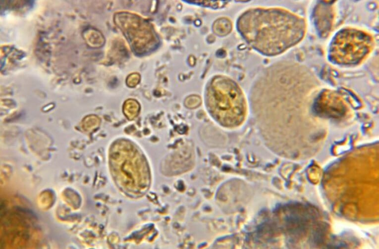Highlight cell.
<instances>
[{
	"instance_id": "obj_1",
	"label": "cell",
	"mask_w": 379,
	"mask_h": 249,
	"mask_svg": "<svg viewBox=\"0 0 379 249\" xmlns=\"http://www.w3.org/2000/svg\"><path fill=\"white\" fill-rule=\"evenodd\" d=\"M236 29L243 39L260 54H279L298 43L303 37L304 20L278 7H253L242 13Z\"/></svg>"
},
{
	"instance_id": "obj_2",
	"label": "cell",
	"mask_w": 379,
	"mask_h": 249,
	"mask_svg": "<svg viewBox=\"0 0 379 249\" xmlns=\"http://www.w3.org/2000/svg\"><path fill=\"white\" fill-rule=\"evenodd\" d=\"M204 100L210 116L221 127L237 129L245 122L248 100L240 86L230 77L222 74L211 77L205 87Z\"/></svg>"
},
{
	"instance_id": "obj_3",
	"label": "cell",
	"mask_w": 379,
	"mask_h": 249,
	"mask_svg": "<svg viewBox=\"0 0 379 249\" xmlns=\"http://www.w3.org/2000/svg\"><path fill=\"white\" fill-rule=\"evenodd\" d=\"M372 37L363 31L345 29L339 31L332 40L329 52L330 59L338 64L357 63L370 52Z\"/></svg>"
},
{
	"instance_id": "obj_4",
	"label": "cell",
	"mask_w": 379,
	"mask_h": 249,
	"mask_svg": "<svg viewBox=\"0 0 379 249\" xmlns=\"http://www.w3.org/2000/svg\"><path fill=\"white\" fill-rule=\"evenodd\" d=\"M323 14H316V21L317 26L319 27L321 34H325L330 29V23L332 18L331 10H326L322 11Z\"/></svg>"
}]
</instances>
